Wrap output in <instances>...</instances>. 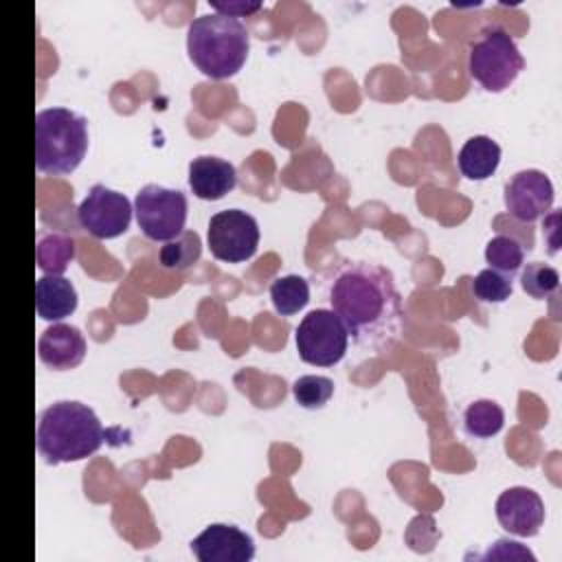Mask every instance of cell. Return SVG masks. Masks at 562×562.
Segmentation results:
<instances>
[{"label":"cell","mask_w":562,"mask_h":562,"mask_svg":"<svg viewBox=\"0 0 562 562\" xmlns=\"http://www.w3.org/2000/svg\"><path fill=\"white\" fill-rule=\"evenodd\" d=\"M294 342L303 362L314 367H334L347 353L349 334L331 310L318 307L303 316L296 327Z\"/></svg>","instance_id":"7"},{"label":"cell","mask_w":562,"mask_h":562,"mask_svg":"<svg viewBox=\"0 0 562 562\" xmlns=\"http://www.w3.org/2000/svg\"><path fill=\"white\" fill-rule=\"evenodd\" d=\"M191 551L200 562H248L255 555V542L239 527L215 522L191 540Z\"/></svg>","instance_id":"12"},{"label":"cell","mask_w":562,"mask_h":562,"mask_svg":"<svg viewBox=\"0 0 562 562\" xmlns=\"http://www.w3.org/2000/svg\"><path fill=\"white\" fill-rule=\"evenodd\" d=\"M522 68L525 57L503 26L492 24L483 29L479 40L470 44L468 72L487 92H503L509 88Z\"/></svg>","instance_id":"5"},{"label":"cell","mask_w":562,"mask_h":562,"mask_svg":"<svg viewBox=\"0 0 562 562\" xmlns=\"http://www.w3.org/2000/svg\"><path fill=\"white\" fill-rule=\"evenodd\" d=\"M187 195L178 189H165L160 184H145L134 200V213L138 228L151 241H169L184 231L187 222Z\"/></svg>","instance_id":"6"},{"label":"cell","mask_w":562,"mask_h":562,"mask_svg":"<svg viewBox=\"0 0 562 562\" xmlns=\"http://www.w3.org/2000/svg\"><path fill=\"white\" fill-rule=\"evenodd\" d=\"M211 9L215 13L222 15H231V18H241V15H250L255 11L261 9V2H246V0H228V2H209Z\"/></svg>","instance_id":"25"},{"label":"cell","mask_w":562,"mask_h":562,"mask_svg":"<svg viewBox=\"0 0 562 562\" xmlns=\"http://www.w3.org/2000/svg\"><path fill=\"white\" fill-rule=\"evenodd\" d=\"M209 248L217 261L241 263L255 257L259 246V224L241 209H226L209 220Z\"/></svg>","instance_id":"8"},{"label":"cell","mask_w":562,"mask_h":562,"mask_svg":"<svg viewBox=\"0 0 562 562\" xmlns=\"http://www.w3.org/2000/svg\"><path fill=\"white\" fill-rule=\"evenodd\" d=\"M292 395L303 408H321L334 395V380L325 375H301L292 384Z\"/></svg>","instance_id":"22"},{"label":"cell","mask_w":562,"mask_h":562,"mask_svg":"<svg viewBox=\"0 0 562 562\" xmlns=\"http://www.w3.org/2000/svg\"><path fill=\"white\" fill-rule=\"evenodd\" d=\"M501 162V147L490 136H472L463 143L457 165L468 180H487Z\"/></svg>","instance_id":"16"},{"label":"cell","mask_w":562,"mask_h":562,"mask_svg":"<svg viewBox=\"0 0 562 562\" xmlns=\"http://www.w3.org/2000/svg\"><path fill=\"white\" fill-rule=\"evenodd\" d=\"M105 432L97 413L72 400H61L42 411L37 422V452L50 463L81 461L103 446Z\"/></svg>","instance_id":"2"},{"label":"cell","mask_w":562,"mask_h":562,"mask_svg":"<svg viewBox=\"0 0 562 562\" xmlns=\"http://www.w3.org/2000/svg\"><path fill=\"white\" fill-rule=\"evenodd\" d=\"M505 424V411L494 400H476L463 413V426L470 437L490 439L501 432Z\"/></svg>","instance_id":"18"},{"label":"cell","mask_w":562,"mask_h":562,"mask_svg":"<svg viewBox=\"0 0 562 562\" xmlns=\"http://www.w3.org/2000/svg\"><path fill=\"white\" fill-rule=\"evenodd\" d=\"M496 518L514 536L531 538L544 522V503L531 487H509L496 498Z\"/></svg>","instance_id":"11"},{"label":"cell","mask_w":562,"mask_h":562,"mask_svg":"<svg viewBox=\"0 0 562 562\" xmlns=\"http://www.w3.org/2000/svg\"><path fill=\"white\" fill-rule=\"evenodd\" d=\"M250 50V35L241 20L206 13L187 29V53L193 66L211 79H228L241 70Z\"/></svg>","instance_id":"3"},{"label":"cell","mask_w":562,"mask_h":562,"mask_svg":"<svg viewBox=\"0 0 562 562\" xmlns=\"http://www.w3.org/2000/svg\"><path fill=\"white\" fill-rule=\"evenodd\" d=\"M327 299L358 347L380 349L402 329V294L384 266L342 261L329 277Z\"/></svg>","instance_id":"1"},{"label":"cell","mask_w":562,"mask_h":562,"mask_svg":"<svg viewBox=\"0 0 562 562\" xmlns=\"http://www.w3.org/2000/svg\"><path fill=\"white\" fill-rule=\"evenodd\" d=\"M485 261L490 263L492 270H498L512 277L514 272L520 270L525 261V248L514 237L496 235L485 246Z\"/></svg>","instance_id":"21"},{"label":"cell","mask_w":562,"mask_h":562,"mask_svg":"<svg viewBox=\"0 0 562 562\" xmlns=\"http://www.w3.org/2000/svg\"><path fill=\"white\" fill-rule=\"evenodd\" d=\"M75 239L61 233H44L35 246L37 268L44 274H64L75 259Z\"/></svg>","instance_id":"17"},{"label":"cell","mask_w":562,"mask_h":562,"mask_svg":"<svg viewBox=\"0 0 562 562\" xmlns=\"http://www.w3.org/2000/svg\"><path fill=\"white\" fill-rule=\"evenodd\" d=\"M472 292L481 303H503L512 296V277L485 268L474 277Z\"/></svg>","instance_id":"24"},{"label":"cell","mask_w":562,"mask_h":562,"mask_svg":"<svg viewBox=\"0 0 562 562\" xmlns=\"http://www.w3.org/2000/svg\"><path fill=\"white\" fill-rule=\"evenodd\" d=\"M132 211V202L123 193L94 184L77 209V222L97 239H114L130 228Z\"/></svg>","instance_id":"9"},{"label":"cell","mask_w":562,"mask_h":562,"mask_svg":"<svg viewBox=\"0 0 562 562\" xmlns=\"http://www.w3.org/2000/svg\"><path fill=\"white\" fill-rule=\"evenodd\" d=\"M520 285L531 299H549L560 285V274L555 268L542 261H533L522 268Z\"/></svg>","instance_id":"23"},{"label":"cell","mask_w":562,"mask_h":562,"mask_svg":"<svg viewBox=\"0 0 562 562\" xmlns=\"http://www.w3.org/2000/svg\"><path fill=\"white\" fill-rule=\"evenodd\" d=\"M35 310L44 321H61L77 310V290L61 274H42L35 281Z\"/></svg>","instance_id":"15"},{"label":"cell","mask_w":562,"mask_h":562,"mask_svg":"<svg viewBox=\"0 0 562 562\" xmlns=\"http://www.w3.org/2000/svg\"><path fill=\"white\" fill-rule=\"evenodd\" d=\"M272 307L281 316H294L310 301V283L299 274H285L270 283Z\"/></svg>","instance_id":"19"},{"label":"cell","mask_w":562,"mask_h":562,"mask_svg":"<svg viewBox=\"0 0 562 562\" xmlns=\"http://www.w3.org/2000/svg\"><path fill=\"white\" fill-rule=\"evenodd\" d=\"M237 184L235 167L217 156H198L189 162V187L200 200H222Z\"/></svg>","instance_id":"14"},{"label":"cell","mask_w":562,"mask_h":562,"mask_svg":"<svg viewBox=\"0 0 562 562\" xmlns=\"http://www.w3.org/2000/svg\"><path fill=\"white\" fill-rule=\"evenodd\" d=\"M88 151V121L68 108L35 114V169L46 176L72 173Z\"/></svg>","instance_id":"4"},{"label":"cell","mask_w":562,"mask_h":562,"mask_svg":"<svg viewBox=\"0 0 562 562\" xmlns=\"http://www.w3.org/2000/svg\"><path fill=\"white\" fill-rule=\"evenodd\" d=\"M202 255V241L195 231H182L178 237L165 241L158 250V261L165 270H187Z\"/></svg>","instance_id":"20"},{"label":"cell","mask_w":562,"mask_h":562,"mask_svg":"<svg viewBox=\"0 0 562 562\" xmlns=\"http://www.w3.org/2000/svg\"><path fill=\"white\" fill-rule=\"evenodd\" d=\"M37 356L53 371L75 369L86 358V338L75 325L55 323L42 331Z\"/></svg>","instance_id":"13"},{"label":"cell","mask_w":562,"mask_h":562,"mask_svg":"<svg viewBox=\"0 0 562 562\" xmlns=\"http://www.w3.org/2000/svg\"><path fill=\"white\" fill-rule=\"evenodd\" d=\"M553 204V184L544 171L522 169L505 184V209L518 222H536Z\"/></svg>","instance_id":"10"}]
</instances>
